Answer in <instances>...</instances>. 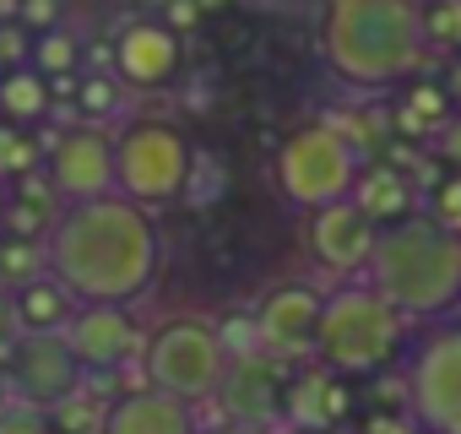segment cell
Segmentation results:
<instances>
[{"label": "cell", "instance_id": "5", "mask_svg": "<svg viewBox=\"0 0 461 434\" xmlns=\"http://www.w3.org/2000/svg\"><path fill=\"white\" fill-rule=\"evenodd\" d=\"M272 174H277V190L299 212H321V206L353 201V185L364 174V158H358L353 136H342L337 125H299L277 147Z\"/></svg>", "mask_w": 461, "mask_h": 434}, {"label": "cell", "instance_id": "36", "mask_svg": "<svg viewBox=\"0 0 461 434\" xmlns=\"http://www.w3.org/2000/svg\"><path fill=\"white\" fill-rule=\"evenodd\" d=\"M12 407V380H6V369H0V412Z\"/></svg>", "mask_w": 461, "mask_h": 434}, {"label": "cell", "instance_id": "26", "mask_svg": "<svg viewBox=\"0 0 461 434\" xmlns=\"http://www.w3.org/2000/svg\"><path fill=\"white\" fill-rule=\"evenodd\" d=\"M50 418H55V434H104V423H109V407H98V402L82 391V396H71L66 407H55Z\"/></svg>", "mask_w": 461, "mask_h": 434}, {"label": "cell", "instance_id": "30", "mask_svg": "<svg viewBox=\"0 0 461 434\" xmlns=\"http://www.w3.org/2000/svg\"><path fill=\"white\" fill-rule=\"evenodd\" d=\"M358 434H423V429H418V418L407 407H380V412H369L358 423Z\"/></svg>", "mask_w": 461, "mask_h": 434}, {"label": "cell", "instance_id": "38", "mask_svg": "<svg viewBox=\"0 0 461 434\" xmlns=\"http://www.w3.org/2000/svg\"><path fill=\"white\" fill-rule=\"evenodd\" d=\"M0 217H6V190H0Z\"/></svg>", "mask_w": 461, "mask_h": 434}, {"label": "cell", "instance_id": "10", "mask_svg": "<svg viewBox=\"0 0 461 434\" xmlns=\"http://www.w3.org/2000/svg\"><path fill=\"white\" fill-rule=\"evenodd\" d=\"M44 174L55 179V190H60L66 206L114 195V136H104L98 125H71V131H60V136L50 141Z\"/></svg>", "mask_w": 461, "mask_h": 434}, {"label": "cell", "instance_id": "31", "mask_svg": "<svg viewBox=\"0 0 461 434\" xmlns=\"http://www.w3.org/2000/svg\"><path fill=\"white\" fill-rule=\"evenodd\" d=\"M434 158L450 168V174H461V114L439 131V141H434Z\"/></svg>", "mask_w": 461, "mask_h": 434}, {"label": "cell", "instance_id": "35", "mask_svg": "<svg viewBox=\"0 0 461 434\" xmlns=\"http://www.w3.org/2000/svg\"><path fill=\"white\" fill-rule=\"evenodd\" d=\"M212 434H277V429H256V423H222V429H212Z\"/></svg>", "mask_w": 461, "mask_h": 434}, {"label": "cell", "instance_id": "4", "mask_svg": "<svg viewBox=\"0 0 461 434\" xmlns=\"http://www.w3.org/2000/svg\"><path fill=\"white\" fill-rule=\"evenodd\" d=\"M407 326H412V321H407L391 299H380L369 283H348V288L326 294L315 358H321V369H331V375L375 380V375H385V369L402 358Z\"/></svg>", "mask_w": 461, "mask_h": 434}, {"label": "cell", "instance_id": "32", "mask_svg": "<svg viewBox=\"0 0 461 434\" xmlns=\"http://www.w3.org/2000/svg\"><path fill=\"white\" fill-rule=\"evenodd\" d=\"M23 28H39V33H55V0H23Z\"/></svg>", "mask_w": 461, "mask_h": 434}, {"label": "cell", "instance_id": "1", "mask_svg": "<svg viewBox=\"0 0 461 434\" xmlns=\"http://www.w3.org/2000/svg\"><path fill=\"white\" fill-rule=\"evenodd\" d=\"M50 277H60L82 304H136L163 267V240L152 212L125 195L66 206L50 234Z\"/></svg>", "mask_w": 461, "mask_h": 434}, {"label": "cell", "instance_id": "22", "mask_svg": "<svg viewBox=\"0 0 461 434\" xmlns=\"http://www.w3.org/2000/svg\"><path fill=\"white\" fill-rule=\"evenodd\" d=\"M44 158H50V141H44V136H33V131H23V125H0V179L17 185V179L39 174Z\"/></svg>", "mask_w": 461, "mask_h": 434}, {"label": "cell", "instance_id": "6", "mask_svg": "<svg viewBox=\"0 0 461 434\" xmlns=\"http://www.w3.org/2000/svg\"><path fill=\"white\" fill-rule=\"evenodd\" d=\"M185 185H190V141L174 120L141 114L114 136V195L152 212L179 201Z\"/></svg>", "mask_w": 461, "mask_h": 434}, {"label": "cell", "instance_id": "13", "mask_svg": "<svg viewBox=\"0 0 461 434\" xmlns=\"http://www.w3.org/2000/svg\"><path fill=\"white\" fill-rule=\"evenodd\" d=\"M375 245H380V223H375L358 201H337V206L310 212V256L326 272H337V277L369 272Z\"/></svg>", "mask_w": 461, "mask_h": 434}, {"label": "cell", "instance_id": "2", "mask_svg": "<svg viewBox=\"0 0 461 434\" xmlns=\"http://www.w3.org/2000/svg\"><path fill=\"white\" fill-rule=\"evenodd\" d=\"M321 55L331 77L358 93L418 82L429 66L423 0H331L321 23Z\"/></svg>", "mask_w": 461, "mask_h": 434}, {"label": "cell", "instance_id": "19", "mask_svg": "<svg viewBox=\"0 0 461 434\" xmlns=\"http://www.w3.org/2000/svg\"><path fill=\"white\" fill-rule=\"evenodd\" d=\"M288 429H342L348 418V385L331 369H310L304 380H294L288 391Z\"/></svg>", "mask_w": 461, "mask_h": 434}, {"label": "cell", "instance_id": "7", "mask_svg": "<svg viewBox=\"0 0 461 434\" xmlns=\"http://www.w3.org/2000/svg\"><path fill=\"white\" fill-rule=\"evenodd\" d=\"M147 385L179 396V402H206L222 391L228 380V364H234V353H228L222 331L212 321H195V315H179V321H163L152 337H147Z\"/></svg>", "mask_w": 461, "mask_h": 434}, {"label": "cell", "instance_id": "3", "mask_svg": "<svg viewBox=\"0 0 461 434\" xmlns=\"http://www.w3.org/2000/svg\"><path fill=\"white\" fill-rule=\"evenodd\" d=\"M369 288L391 299L407 321L445 326L450 315H461V234L429 212H412L407 223L380 229Z\"/></svg>", "mask_w": 461, "mask_h": 434}, {"label": "cell", "instance_id": "11", "mask_svg": "<svg viewBox=\"0 0 461 434\" xmlns=\"http://www.w3.org/2000/svg\"><path fill=\"white\" fill-rule=\"evenodd\" d=\"M321 315H326V294L310 283H283L256 304V337L261 353L294 364V358H315L321 342Z\"/></svg>", "mask_w": 461, "mask_h": 434}, {"label": "cell", "instance_id": "15", "mask_svg": "<svg viewBox=\"0 0 461 434\" xmlns=\"http://www.w3.org/2000/svg\"><path fill=\"white\" fill-rule=\"evenodd\" d=\"M179 71V33L168 23H131L114 39V77L125 87H163Z\"/></svg>", "mask_w": 461, "mask_h": 434}, {"label": "cell", "instance_id": "14", "mask_svg": "<svg viewBox=\"0 0 461 434\" xmlns=\"http://www.w3.org/2000/svg\"><path fill=\"white\" fill-rule=\"evenodd\" d=\"M66 342L82 358V369H120L141 353V331L125 304H82Z\"/></svg>", "mask_w": 461, "mask_h": 434}, {"label": "cell", "instance_id": "25", "mask_svg": "<svg viewBox=\"0 0 461 434\" xmlns=\"http://www.w3.org/2000/svg\"><path fill=\"white\" fill-rule=\"evenodd\" d=\"M44 272H50V250L44 245H28V240H6V234H0V277H6L12 288L33 283Z\"/></svg>", "mask_w": 461, "mask_h": 434}, {"label": "cell", "instance_id": "12", "mask_svg": "<svg viewBox=\"0 0 461 434\" xmlns=\"http://www.w3.org/2000/svg\"><path fill=\"white\" fill-rule=\"evenodd\" d=\"M288 391H294V375L283 358L272 353H245L228 364V380L217 391L222 412L234 423H256V429H272L283 412H288Z\"/></svg>", "mask_w": 461, "mask_h": 434}, {"label": "cell", "instance_id": "24", "mask_svg": "<svg viewBox=\"0 0 461 434\" xmlns=\"http://www.w3.org/2000/svg\"><path fill=\"white\" fill-rule=\"evenodd\" d=\"M77 60H82V44H77L71 33H60V28H55V33H39V39H33V60H28V66H33L39 77L66 82V77L77 71Z\"/></svg>", "mask_w": 461, "mask_h": 434}, {"label": "cell", "instance_id": "37", "mask_svg": "<svg viewBox=\"0 0 461 434\" xmlns=\"http://www.w3.org/2000/svg\"><path fill=\"white\" fill-rule=\"evenodd\" d=\"M288 434H342V429H288Z\"/></svg>", "mask_w": 461, "mask_h": 434}, {"label": "cell", "instance_id": "17", "mask_svg": "<svg viewBox=\"0 0 461 434\" xmlns=\"http://www.w3.org/2000/svg\"><path fill=\"white\" fill-rule=\"evenodd\" d=\"M77 310H82V299L60 277H50V272L33 277V283H23L12 294V326L23 337H66L71 321H77Z\"/></svg>", "mask_w": 461, "mask_h": 434}, {"label": "cell", "instance_id": "23", "mask_svg": "<svg viewBox=\"0 0 461 434\" xmlns=\"http://www.w3.org/2000/svg\"><path fill=\"white\" fill-rule=\"evenodd\" d=\"M423 39L429 55H461V0H423Z\"/></svg>", "mask_w": 461, "mask_h": 434}, {"label": "cell", "instance_id": "20", "mask_svg": "<svg viewBox=\"0 0 461 434\" xmlns=\"http://www.w3.org/2000/svg\"><path fill=\"white\" fill-rule=\"evenodd\" d=\"M456 120V104L445 93V82H407L396 93V136H412V141H439V131Z\"/></svg>", "mask_w": 461, "mask_h": 434}, {"label": "cell", "instance_id": "21", "mask_svg": "<svg viewBox=\"0 0 461 434\" xmlns=\"http://www.w3.org/2000/svg\"><path fill=\"white\" fill-rule=\"evenodd\" d=\"M50 109H55V82L39 77L33 66L0 77V120H6V125H23V131H28V125H39Z\"/></svg>", "mask_w": 461, "mask_h": 434}, {"label": "cell", "instance_id": "16", "mask_svg": "<svg viewBox=\"0 0 461 434\" xmlns=\"http://www.w3.org/2000/svg\"><path fill=\"white\" fill-rule=\"evenodd\" d=\"M104 434H195V407L147 385V391H131L109 407Z\"/></svg>", "mask_w": 461, "mask_h": 434}, {"label": "cell", "instance_id": "18", "mask_svg": "<svg viewBox=\"0 0 461 434\" xmlns=\"http://www.w3.org/2000/svg\"><path fill=\"white\" fill-rule=\"evenodd\" d=\"M353 201L375 217L380 229H391V223H407V217L418 212V179H407L391 163H364V174L353 185Z\"/></svg>", "mask_w": 461, "mask_h": 434}, {"label": "cell", "instance_id": "9", "mask_svg": "<svg viewBox=\"0 0 461 434\" xmlns=\"http://www.w3.org/2000/svg\"><path fill=\"white\" fill-rule=\"evenodd\" d=\"M82 358L71 353L66 337H23L12 364H6V380H12V402H28L39 412H55L66 407L71 396H82Z\"/></svg>", "mask_w": 461, "mask_h": 434}, {"label": "cell", "instance_id": "34", "mask_svg": "<svg viewBox=\"0 0 461 434\" xmlns=\"http://www.w3.org/2000/svg\"><path fill=\"white\" fill-rule=\"evenodd\" d=\"M201 12H195V0H174V12H168V28H190Z\"/></svg>", "mask_w": 461, "mask_h": 434}, {"label": "cell", "instance_id": "29", "mask_svg": "<svg viewBox=\"0 0 461 434\" xmlns=\"http://www.w3.org/2000/svg\"><path fill=\"white\" fill-rule=\"evenodd\" d=\"M0 434H55V418L28 407V402H12L6 412H0Z\"/></svg>", "mask_w": 461, "mask_h": 434}, {"label": "cell", "instance_id": "33", "mask_svg": "<svg viewBox=\"0 0 461 434\" xmlns=\"http://www.w3.org/2000/svg\"><path fill=\"white\" fill-rule=\"evenodd\" d=\"M445 93H450V104H456V114H461V55L445 60Z\"/></svg>", "mask_w": 461, "mask_h": 434}, {"label": "cell", "instance_id": "8", "mask_svg": "<svg viewBox=\"0 0 461 434\" xmlns=\"http://www.w3.org/2000/svg\"><path fill=\"white\" fill-rule=\"evenodd\" d=\"M407 412L423 434H461V321L429 326L407 358Z\"/></svg>", "mask_w": 461, "mask_h": 434}, {"label": "cell", "instance_id": "27", "mask_svg": "<svg viewBox=\"0 0 461 434\" xmlns=\"http://www.w3.org/2000/svg\"><path fill=\"white\" fill-rule=\"evenodd\" d=\"M120 77H87L82 87H77V104H82V114H87V125H98V120H109L114 109H120Z\"/></svg>", "mask_w": 461, "mask_h": 434}, {"label": "cell", "instance_id": "28", "mask_svg": "<svg viewBox=\"0 0 461 434\" xmlns=\"http://www.w3.org/2000/svg\"><path fill=\"white\" fill-rule=\"evenodd\" d=\"M429 217H439L445 229H456V234H461V174L434 179V190H429Z\"/></svg>", "mask_w": 461, "mask_h": 434}]
</instances>
